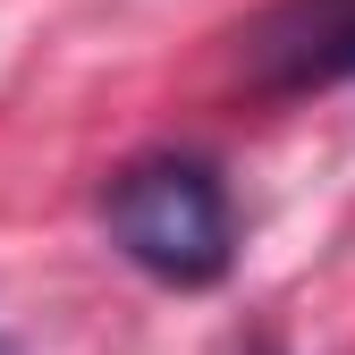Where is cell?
Masks as SVG:
<instances>
[{"label":"cell","mask_w":355,"mask_h":355,"mask_svg":"<svg viewBox=\"0 0 355 355\" xmlns=\"http://www.w3.org/2000/svg\"><path fill=\"white\" fill-rule=\"evenodd\" d=\"M102 220H110V245L136 262L144 279H161V288H211V279H229V262H237L229 187H220V169L195 161V153L127 161L110 178V195H102Z\"/></svg>","instance_id":"1"},{"label":"cell","mask_w":355,"mask_h":355,"mask_svg":"<svg viewBox=\"0 0 355 355\" xmlns=\"http://www.w3.org/2000/svg\"><path fill=\"white\" fill-rule=\"evenodd\" d=\"M262 85H338L355 76V0H279L254 26Z\"/></svg>","instance_id":"2"},{"label":"cell","mask_w":355,"mask_h":355,"mask_svg":"<svg viewBox=\"0 0 355 355\" xmlns=\"http://www.w3.org/2000/svg\"><path fill=\"white\" fill-rule=\"evenodd\" d=\"M0 355H17V347H9V338H0Z\"/></svg>","instance_id":"3"}]
</instances>
